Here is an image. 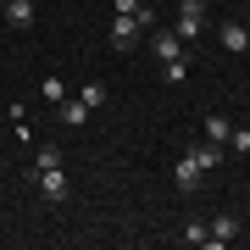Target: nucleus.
Listing matches in <instances>:
<instances>
[{
	"label": "nucleus",
	"instance_id": "nucleus-1",
	"mask_svg": "<svg viewBox=\"0 0 250 250\" xmlns=\"http://www.w3.org/2000/svg\"><path fill=\"white\" fill-rule=\"evenodd\" d=\"M172 34H178L184 45L206 34V0H178V22H172Z\"/></svg>",
	"mask_w": 250,
	"mask_h": 250
},
{
	"label": "nucleus",
	"instance_id": "nucleus-2",
	"mask_svg": "<svg viewBox=\"0 0 250 250\" xmlns=\"http://www.w3.org/2000/svg\"><path fill=\"white\" fill-rule=\"evenodd\" d=\"M172 178H178V195H195V189H200V178H206V167H200L189 150H178V167H172Z\"/></svg>",
	"mask_w": 250,
	"mask_h": 250
},
{
	"label": "nucleus",
	"instance_id": "nucleus-3",
	"mask_svg": "<svg viewBox=\"0 0 250 250\" xmlns=\"http://www.w3.org/2000/svg\"><path fill=\"white\" fill-rule=\"evenodd\" d=\"M150 56H156V62H178V56H184V39L172 34V28H150Z\"/></svg>",
	"mask_w": 250,
	"mask_h": 250
},
{
	"label": "nucleus",
	"instance_id": "nucleus-4",
	"mask_svg": "<svg viewBox=\"0 0 250 250\" xmlns=\"http://www.w3.org/2000/svg\"><path fill=\"white\" fill-rule=\"evenodd\" d=\"M34 178H39V195H45L50 206H62V200L72 195V184H67V172H62V167H50V172H34Z\"/></svg>",
	"mask_w": 250,
	"mask_h": 250
},
{
	"label": "nucleus",
	"instance_id": "nucleus-5",
	"mask_svg": "<svg viewBox=\"0 0 250 250\" xmlns=\"http://www.w3.org/2000/svg\"><path fill=\"white\" fill-rule=\"evenodd\" d=\"M206 228H211V250H223V245H233V239H239V217H233V211H217Z\"/></svg>",
	"mask_w": 250,
	"mask_h": 250
},
{
	"label": "nucleus",
	"instance_id": "nucleus-6",
	"mask_svg": "<svg viewBox=\"0 0 250 250\" xmlns=\"http://www.w3.org/2000/svg\"><path fill=\"white\" fill-rule=\"evenodd\" d=\"M139 45V22L134 17H111V50H134Z\"/></svg>",
	"mask_w": 250,
	"mask_h": 250
},
{
	"label": "nucleus",
	"instance_id": "nucleus-7",
	"mask_svg": "<svg viewBox=\"0 0 250 250\" xmlns=\"http://www.w3.org/2000/svg\"><path fill=\"white\" fill-rule=\"evenodd\" d=\"M217 39H223L228 56H245V50H250V28H245V22H223V34H217Z\"/></svg>",
	"mask_w": 250,
	"mask_h": 250
},
{
	"label": "nucleus",
	"instance_id": "nucleus-8",
	"mask_svg": "<svg viewBox=\"0 0 250 250\" xmlns=\"http://www.w3.org/2000/svg\"><path fill=\"white\" fill-rule=\"evenodd\" d=\"M56 117H62V128H83V123H89V100H62V111H56Z\"/></svg>",
	"mask_w": 250,
	"mask_h": 250
},
{
	"label": "nucleus",
	"instance_id": "nucleus-9",
	"mask_svg": "<svg viewBox=\"0 0 250 250\" xmlns=\"http://www.w3.org/2000/svg\"><path fill=\"white\" fill-rule=\"evenodd\" d=\"M6 22L11 28H34V0H6Z\"/></svg>",
	"mask_w": 250,
	"mask_h": 250
},
{
	"label": "nucleus",
	"instance_id": "nucleus-10",
	"mask_svg": "<svg viewBox=\"0 0 250 250\" xmlns=\"http://www.w3.org/2000/svg\"><path fill=\"white\" fill-rule=\"evenodd\" d=\"M111 6H117V17H134L139 28H150V22H156L150 11H145V0H111Z\"/></svg>",
	"mask_w": 250,
	"mask_h": 250
},
{
	"label": "nucleus",
	"instance_id": "nucleus-11",
	"mask_svg": "<svg viewBox=\"0 0 250 250\" xmlns=\"http://www.w3.org/2000/svg\"><path fill=\"white\" fill-rule=\"evenodd\" d=\"M228 134H233V123H228L223 111H211V117H206V139H211V145H228Z\"/></svg>",
	"mask_w": 250,
	"mask_h": 250
},
{
	"label": "nucleus",
	"instance_id": "nucleus-12",
	"mask_svg": "<svg viewBox=\"0 0 250 250\" xmlns=\"http://www.w3.org/2000/svg\"><path fill=\"white\" fill-rule=\"evenodd\" d=\"M189 156H195V161H200L206 172H211L217 161H223V145H211V139H206V145H189Z\"/></svg>",
	"mask_w": 250,
	"mask_h": 250
},
{
	"label": "nucleus",
	"instance_id": "nucleus-13",
	"mask_svg": "<svg viewBox=\"0 0 250 250\" xmlns=\"http://www.w3.org/2000/svg\"><path fill=\"white\" fill-rule=\"evenodd\" d=\"M178 239H184V245H211V228H206V223H184Z\"/></svg>",
	"mask_w": 250,
	"mask_h": 250
},
{
	"label": "nucleus",
	"instance_id": "nucleus-14",
	"mask_svg": "<svg viewBox=\"0 0 250 250\" xmlns=\"http://www.w3.org/2000/svg\"><path fill=\"white\" fill-rule=\"evenodd\" d=\"M161 78H167V83H184V78H189V56H178V62H161Z\"/></svg>",
	"mask_w": 250,
	"mask_h": 250
},
{
	"label": "nucleus",
	"instance_id": "nucleus-15",
	"mask_svg": "<svg viewBox=\"0 0 250 250\" xmlns=\"http://www.w3.org/2000/svg\"><path fill=\"white\" fill-rule=\"evenodd\" d=\"M83 100H89V111H95V106H106V83L89 78V83H83Z\"/></svg>",
	"mask_w": 250,
	"mask_h": 250
},
{
	"label": "nucleus",
	"instance_id": "nucleus-16",
	"mask_svg": "<svg viewBox=\"0 0 250 250\" xmlns=\"http://www.w3.org/2000/svg\"><path fill=\"white\" fill-rule=\"evenodd\" d=\"M50 167H62V150H56V145H45L39 161H34V172H50Z\"/></svg>",
	"mask_w": 250,
	"mask_h": 250
},
{
	"label": "nucleus",
	"instance_id": "nucleus-17",
	"mask_svg": "<svg viewBox=\"0 0 250 250\" xmlns=\"http://www.w3.org/2000/svg\"><path fill=\"white\" fill-rule=\"evenodd\" d=\"M228 150H239V156H250V128H233V134H228Z\"/></svg>",
	"mask_w": 250,
	"mask_h": 250
},
{
	"label": "nucleus",
	"instance_id": "nucleus-18",
	"mask_svg": "<svg viewBox=\"0 0 250 250\" xmlns=\"http://www.w3.org/2000/svg\"><path fill=\"white\" fill-rule=\"evenodd\" d=\"M233 6H250V0H233Z\"/></svg>",
	"mask_w": 250,
	"mask_h": 250
}]
</instances>
